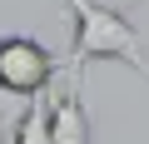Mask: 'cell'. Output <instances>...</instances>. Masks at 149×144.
<instances>
[{
    "label": "cell",
    "mask_w": 149,
    "mask_h": 144,
    "mask_svg": "<svg viewBox=\"0 0 149 144\" xmlns=\"http://www.w3.org/2000/svg\"><path fill=\"white\" fill-rule=\"evenodd\" d=\"M65 5L74 10L70 70H85L90 60H119V65L139 70V75L149 80V70H144V40H139V30L129 25L124 10L104 5V0H65Z\"/></svg>",
    "instance_id": "obj_1"
},
{
    "label": "cell",
    "mask_w": 149,
    "mask_h": 144,
    "mask_svg": "<svg viewBox=\"0 0 149 144\" xmlns=\"http://www.w3.org/2000/svg\"><path fill=\"white\" fill-rule=\"evenodd\" d=\"M55 85V55L35 35H5L0 40V90L15 99H40Z\"/></svg>",
    "instance_id": "obj_2"
},
{
    "label": "cell",
    "mask_w": 149,
    "mask_h": 144,
    "mask_svg": "<svg viewBox=\"0 0 149 144\" xmlns=\"http://www.w3.org/2000/svg\"><path fill=\"white\" fill-rule=\"evenodd\" d=\"M80 80L85 70H70L65 75V90L50 85L45 90V124H50V144H90V114H85V99H80Z\"/></svg>",
    "instance_id": "obj_3"
},
{
    "label": "cell",
    "mask_w": 149,
    "mask_h": 144,
    "mask_svg": "<svg viewBox=\"0 0 149 144\" xmlns=\"http://www.w3.org/2000/svg\"><path fill=\"white\" fill-rule=\"evenodd\" d=\"M25 109H30V99H5L0 104V144H15V134H20V119H25Z\"/></svg>",
    "instance_id": "obj_4"
},
{
    "label": "cell",
    "mask_w": 149,
    "mask_h": 144,
    "mask_svg": "<svg viewBox=\"0 0 149 144\" xmlns=\"http://www.w3.org/2000/svg\"><path fill=\"white\" fill-rule=\"evenodd\" d=\"M5 99H10V95H5V90H0V104H5Z\"/></svg>",
    "instance_id": "obj_5"
},
{
    "label": "cell",
    "mask_w": 149,
    "mask_h": 144,
    "mask_svg": "<svg viewBox=\"0 0 149 144\" xmlns=\"http://www.w3.org/2000/svg\"><path fill=\"white\" fill-rule=\"evenodd\" d=\"M124 5H139V0H124Z\"/></svg>",
    "instance_id": "obj_6"
}]
</instances>
